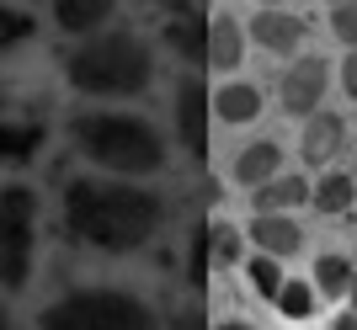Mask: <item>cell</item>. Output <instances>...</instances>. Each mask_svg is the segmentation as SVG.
Here are the masks:
<instances>
[{
  "instance_id": "1",
  "label": "cell",
  "mask_w": 357,
  "mask_h": 330,
  "mask_svg": "<svg viewBox=\"0 0 357 330\" xmlns=\"http://www.w3.org/2000/svg\"><path fill=\"white\" fill-rule=\"evenodd\" d=\"M64 229L70 240L107 256L144 251L165 229V203L123 176H70L64 181Z\"/></svg>"
},
{
  "instance_id": "2",
  "label": "cell",
  "mask_w": 357,
  "mask_h": 330,
  "mask_svg": "<svg viewBox=\"0 0 357 330\" xmlns=\"http://www.w3.org/2000/svg\"><path fill=\"white\" fill-rule=\"evenodd\" d=\"M64 80L80 96H96V102H128V96H144L149 80H155V54L139 32H91L75 43V54L64 59Z\"/></svg>"
},
{
  "instance_id": "3",
  "label": "cell",
  "mask_w": 357,
  "mask_h": 330,
  "mask_svg": "<svg viewBox=\"0 0 357 330\" xmlns=\"http://www.w3.org/2000/svg\"><path fill=\"white\" fill-rule=\"evenodd\" d=\"M75 150L86 155L91 165H102L107 176H155L165 171V139L160 128L139 112H118V107H102V112H80L70 123Z\"/></svg>"
},
{
  "instance_id": "4",
  "label": "cell",
  "mask_w": 357,
  "mask_h": 330,
  "mask_svg": "<svg viewBox=\"0 0 357 330\" xmlns=\"http://www.w3.org/2000/svg\"><path fill=\"white\" fill-rule=\"evenodd\" d=\"M38 330H160V315L123 288H80L48 304Z\"/></svg>"
},
{
  "instance_id": "5",
  "label": "cell",
  "mask_w": 357,
  "mask_h": 330,
  "mask_svg": "<svg viewBox=\"0 0 357 330\" xmlns=\"http://www.w3.org/2000/svg\"><path fill=\"white\" fill-rule=\"evenodd\" d=\"M38 251V192L0 187V288H27Z\"/></svg>"
},
{
  "instance_id": "6",
  "label": "cell",
  "mask_w": 357,
  "mask_h": 330,
  "mask_svg": "<svg viewBox=\"0 0 357 330\" xmlns=\"http://www.w3.org/2000/svg\"><path fill=\"white\" fill-rule=\"evenodd\" d=\"M326 91H331V64L314 59V54H304V59H294L283 70V80H278V102H283L288 118H314V112H326Z\"/></svg>"
},
{
  "instance_id": "7",
  "label": "cell",
  "mask_w": 357,
  "mask_h": 330,
  "mask_svg": "<svg viewBox=\"0 0 357 330\" xmlns=\"http://www.w3.org/2000/svg\"><path fill=\"white\" fill-rule=\"evenodd\" d=\"M245 32H251V43L261 48V54H272V59H294L298 48H304V38H310L304 16L288 11V6H261Z\"/></svg>"
},
{
  "instance_id": "8",
  "label": "cell",
  "mask_w": 357,
  "mask_h": 330,
  "mask_svg": "<svg viewBox=\"0 0 357 330\" xmlns=\"http://www.w3.org/2000/svg\"><path fill=\"white\" fill-rule=\"evenodd\" d=\"M251 256V240L240 235L235 224H224V219H213V224L197 229V240H192V277L203 283L213 267H240Z\"/></svg>"
},
{
  "instance_id": "9",
  "label": "cell",
  "mask_w": 357,
  "mask_h": 330,
  "mask_svg": "<svg viewBox=\"0 0 357 330\" xmlns=\"http://www.w3.org/2000/svg\"><path fill=\"white\" fill-rule=\"evenodd\" d=\"M288 171V155L278 139H251V144H240L235 150V165H229V176H235V187H245V192H261L267 181H278Z\"/></svg>"
},
{
  "instance_id": "10",
  "label": "cell",
  "mask_w": 357,
  "mask_h": 330,
  "mask_svg": "<svg viewBox=\"0 0 357 330\" xmlns=\"http://www.w3.org/2000/svg\"><path fill=\"white\" fill-rule=\"evenodd\" d=\"M208 112H213V96L203 80H181L176 86V134L192 155H208Z\"/></svg>"
},
{
  "instance_id": "11",
  "label": "cell",
  "mask_w": 357,
  "mask_h": 330,
  "mask_svg": "<svg viewBox=\"0 0 357 330\" xmlns=\"http://www.w3.org/2000/svg\"><path fill=\"white\" fill-rule=\"evenodd\" d=\"M38 144H43V118L27 107H0V171L32 160Z\"/></svg>"
},
{
  "instance_id": "12",
  "label": "cell",
  "mask_w": 357,
  "mask_h": 330,
  "mask_svg": "<svg viewBox=\"0 0 357 330\" xmlns=\"http://www.w3.org/2000/svg\"><path fill=\"white\" fill-rule=\"evenodd\" d=\"M245 240H251V251L288 261V256H298V245H304V229H298L294 213H256L251 224H245Z\"/></svg>"
},
{
  "instance_id": "13",
  "label": "cell",
  "mask_w": 357,
  "mask_h": 330,
  "mask_svg": "<svg viewBox=\"0 0 357 330\" xmlns=\"http://www.w3.org/2000/svg\"><path fill=\"white\" fill-rule=\"evenodd\" d=\"M245 38L251 32L240 27L235 16H208V38H203V64L208 70H219V75H229V70H240V59H245Z\"/></svg>"
},
{
  "instance_id": "14",
  "label": "cell",
  "mask_w": 357,
  "mask_h": 330,
  "mask_svg": "<svg viewBox=\"0 0 357 330\" xmlns=\"http://www.w3.org/2000/svg\"><path fill=\"white\" fill-rule=\"evenodd\" d=\"M347 144V118H336V112H314V118H304V139H298V155L310 165H320L326 171L336 155H342Z\"/></svg>"
},
{
  "instance_id": "15",
  "label": "cell",
  "mask_w": 357,
  "mask_h": 330,
  "mask_svg": "<svg viewBox=\"0 0 357 330\" xmlns=\"http://www.w3.org/2000/svg\"><path fill=\"white\" fill-rule=\"evenodd\" d=\"M213 118L224 123V128H245V123L261 118V91L251 86V80H224L219 91H213Z\"/></svg>"
},
{
  "instance_id": "16",
  "label": "cell",
  "mask_w": 357,
  "mask_h": 330,
  "mask_svg": "<svg viewBox=\"0 0 357 330\" xmlns=\"http://www.w3.org/2000/svg\"><path fill=\"white\" fill-rule=\"evenodd\" d=\"M256 197V213H294V208H310V197H314V181L304 176V171H283L278 181H267Z\"/></svg>"
},
{
  "instance_id": "17",
  "label": "cell",
  "mask_w": 357,
  "mask_h": 330,
  "mask_svg": "<svg viewBox=\"0 0 357 330\" xmlns=\"http://www.w3.org/2000/svg\"><path fill=\"white\" fill-rule=\"evenodd\" d=\"M118 11V0H54V22L75 38H91V32H102Z\"/></svg>"
},
{
  "instance_id": "18",
  "label": "cell",
  "mask_w": 357,
  "mask_h": 330,
  "mask_svg": "<svg viewBox=\"0 0 357 330\" xmlns=\"http://www.w3.org/2000/svg\"><path fill=\"white\" fill-rule=\"evenodd\" d=\"M352 203H357V176L352 171H320L310 208L326 213V219H342V213H352Z\"/></svg>"
},
{
  "instance_id": "19",
  "label": "cell",
  "mask_w": 357,
  "mask_h": 330,
  "mask_svg": "<svg viewBox=\"0 0 357 330\" xmlns=\"http://www.w3.org/2000/svg\"><path fill=\"white\" fill-rule=\"evenodd\" d=\"M352 277H357V267L347 261V256H336V251H326L320 261H314V272H310V283L320 288V299H326V304L347 299V293H352Z\"/></svg>"
},
{
  "instance_id": "20",
  "label": "cell",
  "mask_w": 357,
  "mask_h": 330,
  "mask_svg": "<svg viewBox=\"0 0 357 330\" xmlns=\"http://www.w3.org/2000/svg\"><path fill=\"white\" fill-rule=\"evenodd\" d=\"M240 277H245V288H251L256 299H278V293H283V261H278V256H261V251H251L245 256V261H240Z\"/></svg>"
},
{
  "instance_id": "21",
  "label": "cell",
  "mask_w": 357,
  "mask_h": 330,
  "mask_svg": "<svg viewBox=\"0 0 357 330\" xmlns=\"http://www.w3.org/2000/svg\"><path fill=\"white\" fill-rule=\"evenodd\" d=\"M320 304H326V299H320V288H314V283H298V277H288L283 293L272 299V309H278L283 320H314V315H320Z\"/></svg>"
},
{
  "instance_id": "22",
  "label": "cell",
  "mask_w": 357,
  "mask_h": 330,
  "mask_svg": "<svg viewBox=\"0 0 357 330\" xmlns=\"http://www.w3.org/2000/svg\"><path fill=\"white\" fill-rule=\"evenodd\" d=\"M27 32H32V16H27V11H11V6H0V48L22 43Z\"/></svg>"
},
{
  "instance_id": "23",
  "label": "cell",
  "mask_w": 357,
  "mask_h": 330,
  "mask_svg": "<svg viewBox=\"0 0 357 330\" xmlns=\"http://www.w3.org/2000/svg\"><path fill=\"white\" fill-rule=\"evenodd\" d=\"M331 32H336V43L357 48V6H336L331 11Z\"/></svg>"
},
{
  "instance_id": "24",
  "label": "cell",
  "mask_w": 357,
  "mask_h": 330,
  "mask_svg": "<svg viewBox=\"0 0 357 330\" xmlns=\"http://www.w3.org/2000/svg\"><path fill=\"white\" fill-rule=\"evenodd\" d=\"M165 330H213V320L203 315V309H181V315H171Z\"/></svg>"
},
{
  "instance_id": "25",
  "label": "cell",
  "mask_w": 357,
  "mask_h": 330,
  "mask_svg": "<svg viewBox=\"0 0 357 330\" xmlns=\"http://www.w3.org/2000/svg\"><path fill=\"white\" fill-rule=\"evenodd\" d=\"M336 80H342V91H347V96H352V102H357V48H352V54H347V59H342V70H336Z\"/></svg>"
},
{
  "instance_id": "26",
  "label": "cell",
  "mask_w": 357,
  "mask_h": 330,
  "mask_svg": "<svg viewBox=\"0 0 357 330\" xmlns=\"http://www.w3.org/2000/svg\"><path fill=\"white\" fill-rule=\"evenodd\" d=\"M326 330H357V309H352V304H347V309H336Z\"/></svg>"
},
{
  "instance_id": "27",
  "label": "cell",
  "mask_w": 357,
  "mask_h": 330,
  "mask_svg": "<svg viewBox=\"0 0 357 330\" xmlns=\"http://www.w3.org/2000/svg\"><path fill=\"white\" fill-rule=\"evenodd\" d=\"M144 6H160V11H187L192 0H144Z\"/></svg>"
},
{
  "instance_id": "28",
  "label": "cell",
  "mask_w": 357,
  "mask_h": 330,
  "mask_svg": "<svg viewBox=\"0 0 357 330\" xmlns=\"http://www.w3.org/2000/svg\"><path fill=\"white\" fill-rule=\"evenodd\" d=\"M213 330H251V325H245V320H219Z\"/></svg>"
},
{
  "instance_id": "29",
  "label": "cell",
  "mask_w": 357,
  "mask_h": 330,
  "mask_svg": "<svg viewBox=\"0 0 357 330\" xmlns=\"http://www.w3.org/2000/svg\"><path fill=\"white\" fill-rule=\"evenodd\" d=\"M0 330H11V315H6V304H0Z\"/></svg>"
},
{
  "instance_id": "30",
  "label": "cell",
  "mask_w": 357,
  "mask_h": 330,
  "mask_svg": "<svg viewBox=\"0 0 357 330\" xmlns=\"http://www.w3.org/2000/svg\"><path fill=\"white\" fill-rule=\"evenodd\" d=\"M347 304H352V309H357V277H352V293H347Z\"/></svg>"
},
{
  "instance_id": "31",
  "label": "cell",
  "mask_w": 357,
  "mask_h": 330,
  "mask_svg": "<svg viewBox=\"0 0 357 330\" xmlns=\"http://www.w3.org/2000/svg\"><path fill=\"white\" fill-rule=\"evenodd\" d=\"M326 6H331V11H336V6H357V0H326Z\"/></svg>"
},
{
  "instance_id": "32",
  "label": "cell",
  "mask_w": 357,
  "mask_h": 330,
  "mask_svg": "<svg viewBox=\"0 0 357 330\" xmlns=\"http://www.w3.org/2000/svg\"><path fill=\"white\" fill-rule=\"evenodd\" d=\"M256 6H288V0H256Z\"/></svg>"
}]
</instances>
